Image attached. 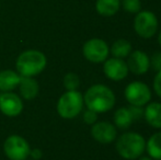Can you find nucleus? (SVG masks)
Segmentation results:
<instances>
[{
  "label": "nucleus",
  "instance_id": "nucleus-1",
  "mask_svg": "<svg viewBox=\"0 0 161 160\" xmlns=\"http://www.w3.org/2000/svg\"><path fill=\"white\" fill-rule=\"evenodd\" d=\"M83 102L89 110L97 113H105L114 107L115 94L106 86L93 85L87 90Z\"/></svg>",
  "mask_w": 161,
  "mask_h": 160
},
{
  "label": "nucleus",
  "instance_id": "nucleus-2",
  "mask_svg": "<svg viewBox=\"0 0 161 160\" xmlns=\"http://www.w3.org/2000/svg\"><path fill=\"white\" fill-rule=\"evenodd\" d=\"M115 148L122 158L135 160L142 157L146 150V141L139 133L127 132L117 138Z\"/></svg>",
  "mask_w": 161,
  "mask_h": 160
},
{
  "label": "nucleus",
  "instance_id": "nucleus-3",
  "mask_svg": "<svg viewBox=\"0 0 161 160\" xmlns=\"http://www.w3.org/2000/svg\"><path fill=\"white\" fill-rule=\"evenodd\" d=\"M47 64L46 56L40 51L29 49L18 57L15 66L20 76L34 77L41 74L45 69Z\"/></svg>",
  "mask_w": 161,
  "mask_h": 160
},
{
  "label": "nucleus",
  "instance_id": "nucleus-4",
  "mask_svg": "<svg viewBox=\"0 0 161 160\" xmlns=\"http://www.w3.org/2000/svg\"><path fill=\"white\" fill-rule=\"evenodd\" d=\"M83 96L79 91H67L57 102V112L63 119H75L83 108Z\"/></svg>",
  "mask_w": 161,
  "mask_h": 160
},
{
  "label": "nucleus",
  "instance_id": "nucleus-5",
  "mask_svg": "<svg viewBox=\"0 0 161 160\" xmlns=\"http://www.w3.org/2000/svg\"><path fill=\"white\" fill-rule=\"evenodd\" d=\"M134 30L142 39H151L158 30V19L151 11H139L134 19Z\"/></svg>",
  "mask_w": 161,
  "mask_h": 160
},
{
  "label": "nucleus",
  "instance_id": "nucleus-6",
  "mask_svg": "<svg viewBox=\"0 0 161 160\" xmlns=\"http://www.w3.org/2000/svg\"><path fill=\"white\" fill-rule=\"evenodd\" d=\"M3 150L10 160H26L31 152L29 143L19 135L9 136L3 144Z\"/></svg>",
  "mask_w": 161,
  "mask_h": 160
},
{
  "label": "nucleus",
  "instance_id": "nucleus-7",
  "mask_svg": "<svg viewBox=\"0 0 161 160\" xmlns=\"http://www.w3.org/2000/svg\"><path fill=\"white\" fill-rule=\"evenodd\" d=\"M125 99L130 105L144 107L151 100V91L146 83L142 81H133L125 88Z\"/></svg>",
  "mask_w": 161,
  "mask_h": 160
},
{
  "label": "nucleus",
  "instance_id": "nucleus-8",
  "mask_svg": "<svg viewBox=\"0 0 161 160\" xmlns=\"http://www.w3.org/2000/svg\"><path fill=\"white\" fill-rule=\"evenodd\" d=\"M82 53L86 59L91 63H102L108 59L110 48L105 41L101 39H91L85 43Z\"/></svg>",
  "mask_w": 161,
  "mask_h": 160
},
{
  "label": "nucleus",
  "instance_id": "nucleus-9",
  "mask_svg": "<svg viewBox=\"0 0 161 160\" xmlns=\"http://www.w3.org/2000/svg\"><path fill=\"white\" fill-rule=\"evenodd\" d=\"M103 73L108 79L113 81H121L128 75V67L126 62L122 58L112 57L104 60Z\"/></svg>",
  "mask_w": 161,
  "mask_h": 160
},
{
  "label": "nucleus",
  "instance_id": "nucleus-10",
  "mask_svg": "<svg viewBox=\"0 0 161 160\" xmlns=\"http://www.w3.org/2000/svg\"><path fill=\"white\" fill-rule=\"evenodd\" d=\"M23 110V102L18 94L13 92H3L0 94V111L7 116L19 115Z\"/></svg>",
  "mask_w": 161,
  "mask_h": 160
},
{
  "label": "nucleus",
  "instance_id": "nucleus-11",
  "mask_svg": "<svg viewBox=\"0 0 161 160\" xmlns=\"http://www.w3.org/2000/svg\"><path fill=\"white\" fill-rule=\"evenodd\" d=\"M91 135L100 144H110L117 137L115 125L108 122H96L91 127Z\"/></svg>",
  "mask_w": 161,
  "mask_h": 160
},
{
  "label": "nucleus",
  "instance_id": "nucleus-12",
  "mask_svg": "<svg viewBox=\"0 0 161 160\" xmlns=\"http://www.w3.org/2000/svg\"><path fill=\"white\" fill-rule=\"evenodd\" d=\"M126 64L128 67V71L137 76L144 75L150 68V59L148 55L142 51H135L129 54Z\"/></svg>",
  "mask_w": 161,
  "mask_h": 160
},
{
  "label": "nucleus",
  "instance_id": "nucleus-13",
  "mask_svg": "<svg viewBox=\"0 0 161 160\" xmlns=\"http://www.w3.org/2000/svg\"><path fill=\"white\" fill-rule=\"evenodd\" d=\"M21 76L13 70L0 71V91L9 92L14 90L19 86Z\"/></svg>",
  "mask_w": 161,
  "mask_h": 160
},
{
  "label": "nucleus",
  "instance_id": "nucleus-14",
  "mask_svg": "<svg viewBox=\"0 0 161 160\" xmlns=\"http://www.w3.org/2000/svg\"><path fill=\"white\" fill-rule=\"evenodd\" d=\"M144 118L153 128H161V103L151 102L144 109Z\"/></svg>",
  "mask_w": 161,
  "mask_h": 160
},
{
  "label": "nucleus",
  "instance_id": "nucleus-15",
  "mask_svg": "<svg viewBox=\"0 0 161 160\" xmlns=\"http://www.w3.org/2000/svg\"><path fill=\"white\" fill-rule=\"evenodd\" d=\"M20 93L25 100H33L38 94V85L32 77H23L20 79Z\"/></svg>",
  "mask_w": 161,
  "mask_h": 160
},
{
  "label": "nucleus",
  "instance_id": "nucleus-16",
  "mask_svg": "<svg viewBox=\"0 0 161 160\" xmlns=\"http://www.w3.org/2000/svg\"><path fill=\"white\" fill-rule=\"evenodd\" d=\"M121 7L119 0H97L96 9L97 13L103 17H112L116 14Z\"/></svg>",
  "mask_w": 161,
  "mask_h": 160
},
{
  "label": "nucleus",
  "instance_id": "nucleus-17",
  "mask_svg": "<svg viewBox=\"0 0 161 160\" xmlns=\"http://www.w3.org/2000/svg\"><path fill=\"white\" fill-rule=\"evenodd\" d=\"M146 150L153 160H161V132L155 133L146 143Z\"/></svg>",
  "mask_w": 161,
  "mask_h": 160
},
{
  "label": "nucleus",
  "instance_id": "nucleus-18",
  "mask_svg": "<svg viewBox=\"0 0 161 160\" xmlns=\"http://www.w3.org/2000/svg\"><path fill=\"white\" fill-rule=\"evenodd\" d=\"M133 118L129 112L128 108H119L115 111L114 113V124L115 127L119 128V130H127L130 127L131 123H133Z\"/></svg>",
  "mask_w": 161,
  "mask_h": 160
},
{
  "label": "nucleus",
  "instance_id": "nucleus-19",
  "mask_svg": "<svg viewBox=\"0 0 161 160\" xmlns=\"http://www.w3.org/2000/svg\"><path fill=\"white\" fill-rule=\"evenodd\" d=\"M111 53L113 57L116 58H126L131 53V44L125 39H119L113 43L111 47Z\"/></svg>",
  "mask_w": 161,
  "mask_h": 160
},
{
  "label": "nucleus",
  "instance_id": "nucleus-20",
  "mask_svg": "<svg viewBox=\"0 0 161 160\" xmlns=\"http://www.w3.org/2000/svg\"><path fill=\"white\" fill-rule=\"evenodd\" d=\"M64 86L67 91H75L80 86V79L74 73H68L64 77Z\"/></svg>",
  "mask_w": 161,
  "mask_h": 160
},
{
  "label": "nucleus",
  "instance_id": "nucleus-21",
  "mask_svg": "<svg viewBox=\"0 0 161 160\" xmlns=\"http://www.w3.org/2000/svg\"><path fill=\"white\" fill-rule=\"evenodd\" d=\"M122 7L126 12L138 13L142 9L140 0H122Z\"/></svg>",
  "mask_w": 161,
  "mask_h": 160
},
{
  "label": "nucleus",
  "instance_id": "nucleus-22",
  "mask_svg": "<svg viewBox=\"0 0 161 160\" xmlns=\"http://www.w3.org/2000/svg\"><path fill=\"white\" fill-rule=\"evenodd\" d=\"M150 59V67L153 69V70H156L158 73V71L161 70V52H157V53H155L153 56H151V58H149Z\"/></svg>",
  "mask_w": 161,
  "mask_h": 160
},
{
  "label": "nucleus",
  "instance_id": "nucleus-23",
  "mask_svg": "<svg viewBox=\"0 0 161 160\" xmlns=\"http://www.w3.org/2000/svg\"><path fill=\"white\" fill-rule=\"evenodd\" d=\"M129 112L131 114L133 121H139L140 119L144 116V108L142 107H137V105H130L128 108Z\"/></svg>",
  "mask_w": 161,
  "mask_h": 160
},
{
  "label": "nucleus",
  "instance_id": "nucleus-24",
  "mask_svg": "<svg viewBox=\"0 0 161 160\" xmlns=\"http://www.w3.org/2000/svg\"><path fill=\"white\" fill-rule=\"evenodd\" d=\"M97 113L92 111V110L88 109L87 111L85 112V114H83V121L87 124H89V125H93L97 122Z\"/></svg>",
  "mask_w": 161,
  "mask_h": 160
},
{
  "label": "nucleus",
  "instance_id": "nucleus-25",
  "mask_svg": "<svg viewBox=\"0 0 161 160\" xmlns=\"http://www.w3.org/2000/svg\"><path fill=\"white\" fill-rule=\"evenodd\" d=\"M153 86V90H155L156 94H157L159 98H161V70L158 71L157 75L155 76Z\"/></svg>",
  "mask_w": 161,
  "mask_h": 160
},
{
  "label": "nucleus",
  "instance_id": "nucleus-26",
  "mask_svg": "<svg viewBox=\"0 0 161 160\" xmlns=\"http://www.w3.org/2000/svg\"><path fill=\"white\" fill-rule=\"evenodd\" d=\"M30 155H32V156L35 158L36 157V160H37L38 158H40L41 156H42V154H41V152L38 149H34V150H31V152H30Z\"/></svg>",
  "mask_w": 161,
  "mask_h": 160
},
{
  "label": "nucleus",
  "instance_id": "nucleus-27",
  "mask_svg": "<svg viewBox=\"0 0 161 160\" xmlns=\"http://www.w3.org/2000/svg\"><path fill=\"white\" fill-rule=\"evenodd\" d=\"M138 160H153L151 157H142V158H139Z\"/></svg>",
  "mask_w": 161,
  "mask_h": 160
},
{
  "label": "nucleus",
  "instance_id": "nucleus-28",
  "mask_svg": "<svg viewBox=\"0 0 161 160\" xmlns=\"http://www.w3.org/2000/svg\"><path fill=\"white\" fill-rule=\"evenodd\" d=\"M158 43H159V45H160V47H161V31H160L159 35H158Z\"/></svg>",
  "mask_w": 161,
  "mask_h": 160
}]
</instances>
